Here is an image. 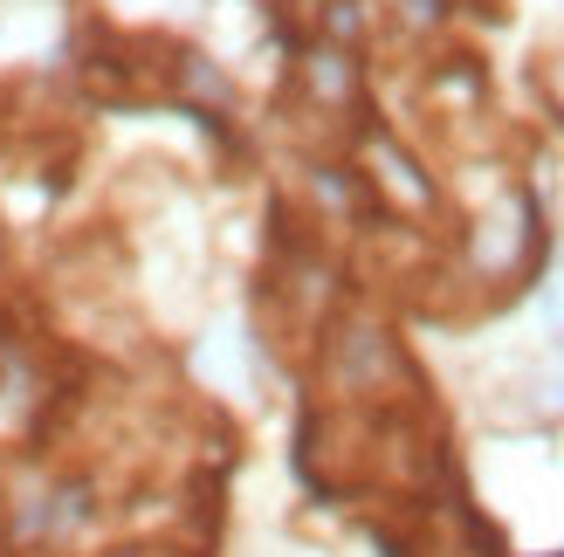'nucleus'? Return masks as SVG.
<instances>
[{"label":"nucleus","mask_w":564,"mask_h":557,"mask_svg":"<svg viewBox=\"0 0 564 557\" xmlns=\"http://www.w3.org/2000/svg\"><path fill=\"white\" fill-rule=\"evenodd\" d=\"M310 90L317 97H351V63L337 48H317L310 55Z\"/></svg>","instance_id":"nucleus-2"},{"label":"nucleus","mask_w":564,"mask_h":557,"mask_svg":"<svg viewBox=\"0 0 564 557\" xmlns=\"http://www.w3.org/2000/svg\"><path fill=\"white\" fill-rule=\"evenodd\" d=\"M544 310H551V324H564V269H557V283H551V303H544Z\"/></svg>","instance_id":"nucleus-3"},{"label":"nucleus","mask_w":564,"mask_h":557,"mask_svg":"<svg viewBox=\"0 0 564 557\" xmlns=\"http://www.w3.org/2000/svg\"><path fill=\"white\" fill-rule=\"evenodd\" d=\"M365 159H372V179H386L406 207H434V186L420 179V165H413L400 145H392V138H372V145H365Z\"/></svg>","instance_id":"nucleus-1"}]
</instances>
